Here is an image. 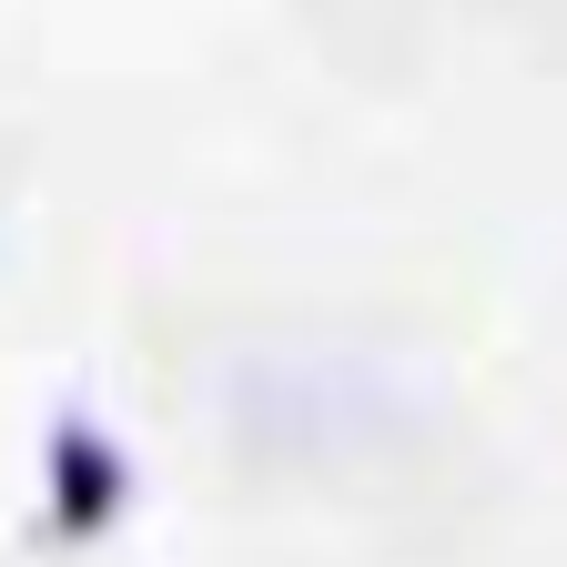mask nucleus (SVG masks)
I'll return each instance as SVG.
<instances>
[{
  "instance_id": "1",
  "label": "nucleus",
  "mask_w": 567,
  "mask_h": 567,
  "mask_svg": "<svg viewBox=\"0 0 567 567\" xmlns=\"http://www.w3.org/2000/svg\"><path fill=\"white\" fill-rule=\"evenodd\" d=\"M122 507H132L122 436L92 425V415H51V436H41V527L61 547H92V537L122 527Z\"/></svg>"
}]
</instances>
